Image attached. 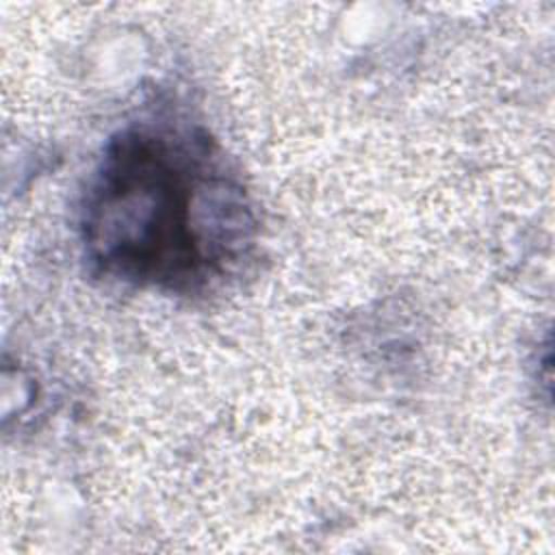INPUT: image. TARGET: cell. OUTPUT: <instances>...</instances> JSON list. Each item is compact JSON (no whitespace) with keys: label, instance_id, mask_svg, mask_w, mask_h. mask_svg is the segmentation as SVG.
Segmentation results:
<instances>
[{"label":"cell","instance_id":"1","mask_svg":"<svg viewBox=\"0 0 555 555\" xmlns=\"http://www.w3.org/2000/svg\"><path fill=\"white\" fill-rule=\"evenodd\" d=\"M256 217L206 130L139 121L115 132L87 182L80 238L93 271L165 293H197L234 269Z\"/></svg>","mask_w":555,"mask_h":555}]
</instances>
